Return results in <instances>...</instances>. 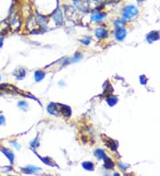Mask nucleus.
Returning <instances> with one entry per match:
<instances>
[{
	"mask_svg": "<svg viewBox=\"0 0 160 176\" xmlns=\"http://www.w3.org/2000/svg\"><path fill=\"white\" fill-rule=\"evenodd\" d=\"M19 107H20L21 109H22L23 110H25L26 108L28 107V105H27V103H26L25 101H20V102H19Z\"/></svg>",
	"mask_w": 160,
	"mask_h": 176,
	"instance_id": "19",
	"label": "nucleus"
},
{
	"mask_svg": "<svg viewBox=\"0 0 160 176\" xmlns=\"http://www.w3.org/2000/svg\"><path fill=\"white\" fill-rule=\"evenodd\" d=\"M107 102L110 106H114L117 102V99L115 96H108L107 97Z\"/></svg>",
	"mask_w": 160,
	"mask_h": 176,
	"instance_id": "16",
	"label": "nucleus"
},
{
	"mask_svg": "<svg viewBox=\"0 0 160 176\" xmlns=\"http://www.w3.org/2000/svg\"><path fill=\"white\" fill-rule=\"evenodd\" d=\"M17 71L19 72V74H15L16 77H17L18 78H20V79L23 78H24V76H25V70H24V69H18Z\"/></svg>",
	"mask_w": 160,
	"mask_h": 176,
	"instance_id": "18",
	"label": "nucleus"
},
{
	"mask_svg": "<svg viewBox=\"0 0 160 176\" xmlns=\"http://www.w3.org/2000/svg\"><path fill=\"white\" fill-rule=\"evenodd\" d=\"M104 166H105L106 169H112L113 168L114 164H113V162H112L110 158H109L107 157L104 158Z\"/></svg>",
	"mask_w": 160,
	"mask_h": 176,
	"instance_id": "15",
	"label": "nucleus"
},
{
	"mask_svg": "<svg viewBox=\"0 0 160 176\" xmlns=\"http://www.w3.org/2000/svg\"><path fill=\"white\" fill-rule=\"evenodd\" d=\"M0 80H1V77H0Z\"/></svg>",
	"mask_w": 160,
	"mask_h": 176,
	"instance_id": "26",
	"label": "nucleus"
},
{
	"mask_svg": "<svg viewBox=\"0 0 160 176\" xmlns=\"http://www.w3.org/2000/svg\"><path fill=\"white\" fill-rule=\"evenodd\" d=\"M45 72L44 71H42V70H37V71H36V73H35V79L37 82H40L41 80L44 79V78H45Z\"/></svg>",
	"mask_w": 160,
	"mask_h": 176,
	"instance_id": "12",
	"label": "nucleus"
},
{
	"mask_svg": "<svg viewBox=\"0 0 160 176\" xmlns=\"http://www.w3.org/2000/svg\"><path fill=\"white\" fill-rule=\"evenodd\" d=\"M107 16L106 13L104 12H100V11H95L92 14L91 16V21H101L102 20L105 19V17Z\"/></svg>",
	"mask_w": 160,
	"mask_h": 176,
	"instance_id": "2",
	"label": "nucleus"
},
{
	"mask_svg": "<svg viewBox=\"0 0 160 176\" xmlns=\"http://www.w3.org/2000/svg\"><path fill=\"white\" fill-rule=\"evenodd\" d=\"M54 21L57 24H61L62 22V12L59 7L54 11Z\"/></svg>",
	"mask_w": 160,
	"mask_h": 176,
	"instance_id": "5",
	"label": "nucleus"
},
{
	"mask_svg": "<svg viewBox=\"0 0 160 176\" xmlns=\"http://www.w3.org/2000/svg\"><path fill=\"white\" fill-rule=\"evenodd\" d=\"M5 124V118L4 116L0 115V126H3Z\"/></svg>",
	"mask_w": 160,
	"mask_h": 176,
	"instance_id": "21",
	"label": "nucleus"
},
{
	"mask_svg": "<svg viewBox=\"0 0 160 176\" xmlns=\"http://www.w3.org/2000/svg\"><path fill=\"white\" fill-rule=\"evenodd\" d=\"M126 19H119V20H117L116 22H115V26L116 27H117V28H119V27H121V26H123L125 23H126Z\"/></svg>",
	"mask_w": 160,
	"mask_h": 176,
	"instance_id": "17",
	"label": "nucleus"
},
{
	"mask_svg": "<svg viewBox=\"0 0 160 176\" xmlns=\"http://www.w3.org/2000/svg\"><path fill=\"white\" fill-rule=\"evenodd\" d=\"M38 145H39V141H38V139H37V138L36 140H34V141L31 142L32 148H37V147H38Z\"/></svg>",
	"mask_w": 160,
	"mask_h": 176,
	"instance_id": "20",
	"label": "nucleus"
},
{
	"mask_svg": "<svg viewBox=\"0 0 160 176\" xmlns=\"http://www.w3.org/2000/svg\"><path fill=\"white\" fill-rule=\"evenodd\" d=\"M0 150L7 157V158L9 159V161L11 162V163H14V153L11 151V150H9L8 149H5V148H1L0 149Z\"/></svg>",
	"mask_w": 160,
	"mask_h": 176,
	"instance_id": "6",
	"label": "nucleus"
},
{
	"mask_svg": "<svg viewBox=\"0 0 160 176\" xmlns=\"http://www.w3.org/2000/svg\"><path fill=\"white\" fill-rule=\"evenodd\" d=\"M106 145H107L110 149H111L112 150H116V149H117V142H115L114 140H111V139H109V140L106 142Z\"/></svg>",
	"mask_w": 160,
	"mask_h": 176,
	"instance_id": "14",
	"label": "nucleus"
},
{
	"mask_svg": "<svg viewBox=\"0 0 160 176\" xmlns=\"http://www.w3.org/2000/svg\"><path fill=\"white\" fill-rule=\"evenodd\" d=\"M94 154H95L96 158L98 159H104L107 157L106 154H105V152H104V150L103 149H96L95 151H94Z\"/></svg>",
	"mask_w": 160,
	"mask_h": 176,
	"instance_id": "11",
	"label": "nucleus"
},
{
	"mask_svg": "<svg viewBox=\"0 0 160 176\" xmlns=\"http://www.w3.org/2000/svg\"><path fill=\"white\" fill-rule=\"evenodd\" d=\"M138 2H142V1H144V0H137Z\"/></svg>",
	"mask_w": 160,
	"mask_h": 176,
	"instance_id": "25",
	"label": "nucleus"
},
{
	"mask_svg": "<svg viewBox=\"0 0 160 176\" xmlns=\"http://www.w3.org/2000/svg\"><path fill=\"white\" fill-rule=\"evenodd\" d=\"M82 166L87 170V171H94V165L92 162H89V161H85L82 164Z\"/></svg>",
	"mask_w": 160,
	"mask_h": 176,
	"instance_id": "13",
	"label": "nucleus"
},
{
	"mask_svg": "<svg viewBox=\"0 0 160 176\" xmlns=\"http://www.w3.org/2000/svg\"><path fill=\"white\" fill-rule=\"evenodd\" d=\"M12 144H13V145H14V146H15V148H16V149H20V148H21V146H20V145H19V144L17 143V142H12Z\"/></svg>",
	"mask_w": 160,
	"mask_h": 176,
	"instance_id": "23",
	"label": "nucleus"
},
{
	"mask_svg": "<svg viewBox=\"0 0 160 176\" xmlns=\"http://www.w3.org/2000/svg\"><path fill=\"white\" fill-rule=\"evenodd\" d=\"M96 37L100 39H103L105 37H107L108 36V31L105 28H98L95 30Z\"/></svg>",
	"mask_w": 160,
	"mask_h": 176,
	"instance_id": "4",
	"label": "nucleus"
},
{
	"mask_svg": "<svg viewBox=\"0 0 160 176\" xmlns=\"http://www.w3.org/2000/svg\"><path fill=\"white\" fill-rule=\"evenodd\" d=\"M47 110L48 112L50 113V114H52V115H56L57 113H58V106H57V104H55V103H50L49 104V106L47 107Z\"/></svg>",
	"mask_w": 160,
	"mask_h": 176,
	"instance_id": "10",
	"label": "nucleus"
},
{
	"mask_svg": "<svg viewBox=\"0 0 160 176\" xmlns=\"http://www.w3.org/2000/svg\"><path fill=\"white\" fill-rule=\"evenodd\" d=\"M115 37L118 41H123L125 37H126V30L123 28H118L117 31L115 32Z\"/></svg>",
	"mask_w": 160,
	"mask_h": 176,
	"instance_id": "3",
	"label": "nucleus"
},
{
	"mask_svg": "<svg viewBox=\"0 0 160 176\" xmlns=\"http://www.w3.org/2000/svg\"><path fill=\"white\" fill-rule=\"evenodd\" d=\"M159 39V35H158V33L156 31H153V32H150L148 36H147V40L149 41V42H154V41H156V40H158Z\"/></svg>",
	"mask_w": 160,
	"mask_h": 176,
	"instance_id": "7",
	"label": "nucleus"
},
{
	"mask_svg": "<svg viewBox=\"0 0 160 176\" xmlns=\"http://www.w3.org/2000/svg\"><path fill=\"white\" fill-rule=\"evenodd\" d=\"M61 112H62V114L63 115L64 117H70V115H71V109H70L69 106L61 105Z\"/></svg>",
	"mask_w": 160,
	"mask_h": 176,
	"instance_id": "9",
	"label": "nucleus"
},
{
	"mask_svg": "<svg viewBox=\"0 0 160 176\" xmlns=\"http://www.w3.org/2000/svg\"><path fill=\"white\" fill-rule=\"evenodd\" d=\"M3 42H4V38L3 37H0V47L3 46Z\"/></svg>",
	"mask_w": 160,
	"mask_h": 176,
	"instance_id": "24",
	"label": "nucleus"
},
{
	"mask_svg": "<svg viewBox=\"0 0 160 176\" xmlns=\"http://www.w3.org/2000/svg\"><path fill=\"white\" fill-rule=\"evenodd\" d=\"M21 170H22V172H23L24 174H31L36 173L37 171H39V170H40V168H38V167H35V166H28V167L22 168Z\"/></svg>",
	"mask_w": 160,
	"mask_h": 176,
	"instance_id": "8",
	"label": "nucleus"
},
{
	"mask_svg": "<svg viewBox=\"0 0 160 176\" xmlns=\"http://www.w3.org/2000/svg\"><path fill=\"white\" fill-rule=\"evenodd\" d=\"M137 15H138V9L136 6L133 5H127L123 10V18L126 20H131Z\"/></svg>",
	"mask_w": 160,
	"mask_h": 176,
	"instance_id": "1",
	"label": "nucleus"
},
{
	"mask_svg": "<svg viewBox=\"0 0 160 176\" xmlns=\"http://www.w3.org/2000/svg\"><path fill=\"white\" fill-rule=\"evenodd\" d=\"M140 81H141V83L142 84V85H145L146 84V82H147V78H146V77L145 76H141L140 77Z\"/></svg>",
	"mask_w": 160,
	"mask_h": 176,
	"instance_id": "22",
	"label": "nucleus"
}]
</instances>
